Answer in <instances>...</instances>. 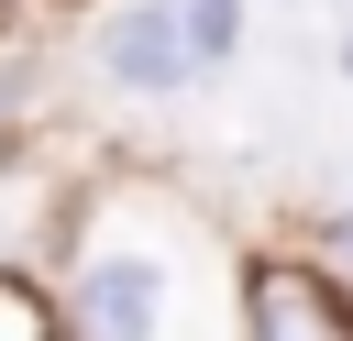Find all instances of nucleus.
Instances as JSON below:
<instances>
[{"label":"nucleus","instance_id":"obj_2","mask_svg":"<svg viewBox=\"0 0 353 341\" xmlns=\"http://www.w3.org/2000/svg\"><path fill=\"white\" fill-rule=\"evenodd\" d=\"M254 341H353V319L309 264H265L254 275Z\"/></svg>","mask_w":353,"mask_h":341},{"label":"nucleus","instance_id":"obj_5","mask_svg":"<svg viewBox=\"0 0 353 341\" xmlns=\"http://www.w3.org/2000/svg\"><path fill=\"white\" fill-rule=\"evenodd\" d=\"M331 253H342V264H353V209H342V220H331Z\"/></svg>","mask_w":353,"mask_h":341},{"label":"nucleus","instance_id":"obj_6","mask_svg":"<svg viewBox=\"0 0 353 341\" xmlns=\"http://www.w3.org/2000/svg\"><path fill=\"white\" fill-rule=\"evenodd\" d=\"M342 77H353V44H342Z\"/></svg>","mask_w":353,"mask_h":341},{"label":"nucleus","instance_id":"obj_3","mask_svg":"<svg viewBox=\"0 0 353 341\" xmlns=\"http://www.w3.org/2000/svg\"><path fill=\"white\" fill-rule=\"evenodd\" d=\"M99 66H110L121 88H176V77H188V33H176V11H165V0H132V11L99 33Z\"/></svg>","mask_w":353,"mask_h":341},{"label":"nucleus","instance_id":"obj_1","mask_svg":"<svg viewBox=\"0 0 353 341\" xmlns=\"http://www.w3.org/2000/svg\"><path fill=\"white\" fill-rule=\"evenodd\" d=\"M154 308H165V275L143 253H99L77 286V341H154Z\"/></svg>","mask_w":353,"mask_h":341},{"label":"nucleus","instance_id":"obj_4","mask_svg":"<svg viewBox=\"0 0 353 341\" xmlns=\"http://www.w3.org/2000/svg\"><path fill=\"white\" fill-rule=\"evenodd\" d=\"M188 55H232V33H243V0H188Z\"/></svg>","mask_w":353,"mask_h":341}]
</instances>
